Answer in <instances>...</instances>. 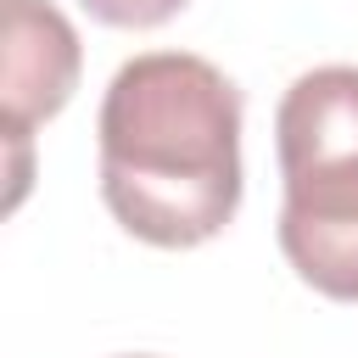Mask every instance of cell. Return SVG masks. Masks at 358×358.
I'll return each instance as SVG.
<instances>
[{
    "label": "cell",
    "mask_w": 358,
    "mask_h": 358,
    "mask_svg": "<svg viewBox=\"0 0 358 358\" xmlns=\"http://www.w3.org/2000/svg\"><path fill=\"white\" fill-rule=\"evenodd\" d=\"M280 252L302 285L358 302V67L302 73L274 112Z\"/></svg>",
    "instance_id": "2"
},
{
    "label": "cell",
    "mask_w": 358,
    "mask_h": 358,
    "mask_svg": "<svg viewBox=\"0 0 358 358\" xmlns=\"http://www.w3.org/2000/svg\"><path fill=\"white\" fill-rule=\"evenodd\" d=\"M101 201L145 246H201L241 207V90L207 56L145 50L101 101Z\"/></svg>",
    "instance_id": "1"
},
{
    "label": "cell",
    "mask_w": 358,
    "mask_h": 358,
    "mask_svg": "<svg viewBox=\"0 0 358 358\" xmlns=\"http://www.w3.org/2000/svg\"><path fill=\"white\" fill-rule=\"evenodd\" d=\"M129 358H145V352H129Z\"/></svg>",
    "instance_id": "5"
},
{
    "label": "cell",
    "mask_w": 358,
    "mask_h": 358,
    "mask_svg": "<svg viewBox=\"0 0 358 358\" xmlns=\"http://www.w3.org/2000/svg\"><path fill=\"white\" fill-rule=\"evenodd\" d=\"M95 22L106 28H162L168 17H179L190 0H78Z\"/></svg>",
    "instance_id": "4"
},
{
    "label": "cell",
    "mask_w": 358,
    "mask_h": 358,
    "mask_svg": "<svg viewBox=\"0 0 358 358\" xmlns=\"http://www.w3.org/2000/svg\"><path fill=\"white\" fill-rule=\"evenodd\" d=\"M6 145H11V201L28 185V129L56 117L78 90V34L50 0H6Z\"/></svg>",
    "instance_id": "3"
}]
</instances>
